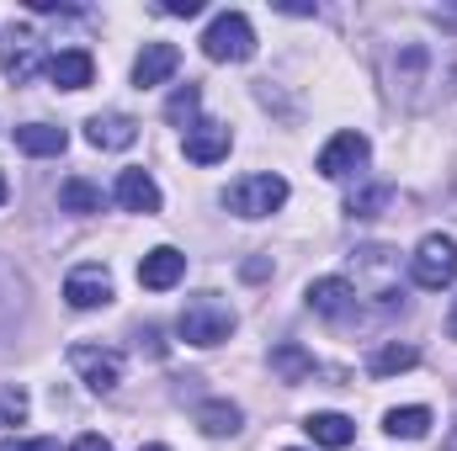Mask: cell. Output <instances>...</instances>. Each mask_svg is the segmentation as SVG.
<instances>
[{"mask_svg":"<svg viewBox=\"0 0 457 451\" xmlns=\"http://www.w3.org/2000/svg\"><path fill=\"white\" fill-rule=\"evenodd\" d=\"M383 430H388L394 441H426V430H431V409H420V404L388 409V414H383Z\"/></svg>","mask_w":457,"mask_h":451,"instance_id":"ac0fdd59","label":"cell"},{"mask_svg":"<svg viewBox=\"0 0 457 451\" xmlns=\"http://www.w3.org/2000/svg\"><path fill=\"white\" fill-rule=\"evenodd\" d=\"M59 208H64V213H102V186L86 181V176H70V181L59 186Z\"/></svg>","mask_w":457,"mask_h":451,"instance_id":"44dd1931","label":"cell"},{"mask_svg":"<svg viewBox=\"0 0 457 451\" xmlns=\"http://www.w3.org/2000/svg\"><path fill=\"white\" fill-rule=\"evenodd\" d=\"M181 276H187V255L170 250V244H160V250H149V255L138 260V287H149V292H165V287H176Z\"/></svg>","mask_w":457,"mask_h":451,"instance_id":"30bf717a","label":"cell"},{"mask_svg":"<svg viewBox=\"0 0 457 451\" xmlns=\"http://www.w3.org/2000/svg\"><path fill=\"white\" fill-rule=\"evenodd\" d=\"M138 451H170V447H138Z\"/></svg>","mask_w":457,"mask_h":451,"instance_id":"d6a6232c","label":"cell"},{"mask_svg":"<svg viewBox=\"0 0 457 451\" xmlns=\"http://www.w3.org/2000/svg\"><path fill=\"white\" fill-rule=\"evenodd\" d=\"M176 330H181L187 345H224V340L234 335V308H228L219 292H197V298L181 303Z\"/></svg>","mask_w":457,"mask_h":451,"instance_id":"6da1fadb","label":"cell"},{"mask_svg":"<svg viewBox=\"0 0 457 451\" xmlns=\"http://www.w3.org/2000/svg\"><path fill=\"white\" fill-rule=\"evenodd\" d=\"M415 361H420V350H415V345H383V350H372L367 372H372V377H394V372H410Z\"/></svg>","mask_w":457,"mask_h":451,"instance_id":"603a6c76","label":"cell"},{"mask_svg":"<svg viewBox=\"0 0 457 451\" xmlns=\"http://www.w3.org/2000/svg\"><path fill=\"white\" fill-rule=\"evenodd\" d=\"M176 70H181V48H176V43H144V53L133 59V86H138V91L165 86Z\"/></svg>","mask_w":457,"mask_h":451,"instance_id":"9c48e42d","label":"cell"},{"mask_svg":"<svg viewBox=\"0 0 457 451\" xmlns=\"http://www.w3.org/2000/svg\"><path fill=\"white\" fill-rule=\"evenodd\" d=\"M197 107H203V91H197V86H181V91L165 102V117H170L176 127H192V122H197Z\"/></svg>","mask_w":457,"mask_h":451,"instance_id":"cb8c5ba5","label":"cell"},{"mask_svg":"<svg viewBox=\"0 0 457 451\" xmlns=\"http://www.w3.org/2000/svg\"><path fill=\"white\" fill-rule=\"evenodd\" d=\"M27 420V393L16 382H0V425H21Z\"/></svg>","mask_w":457,"mask_h":451,"instance_id":"d4e9b609","label":"cell"},{"mask_svg":"<svg viewBox=\"0 0 457 451\" xmlns=\"http://www.w3.org/2000/svg\"><path fill=\"white\" fill-rule=\"evenodd\" d=\"M64 298H70V308H107L112 303V276H107V266H75L70 276H64Z\"/></svg>","mask_w":457,"mask_h":451,"instance_id":"ba28073f","label":"cell"},{"mask_svg":"<svg viewBox=\"0 0 457 451\" xmlns=\"http://www.w3.org/2000/svg\"><path fill=\"white\" fill-rule=\"evenodd\" d=\"M203 53H208L213 64H245V59L255 53V27H250V16H245V11H219V16L208 21V32H203Z\"/></svg>","mask_w":457,"mask_h":451,"instance_id":"7a4b0ae2","label":"cell"},{"mask_svg":"<svg viewBox=\"0 0 457 451\" xmlns=\"http://www.w3.org/2000/svg\"><path fill=\"white\" fill-rule=\"evenodd\" d=\"M410 276H415V287H426V292L453 287L457 282V239L453 234H426V239L415 244V255H410Z\"/></svg>","mask_w":457,"mask_h":451,"instance_id":"3957f363","label":"cell"},{"mask_svg":"<svg viewBox=\"0 0 457 451\" xmlns=\"http://www.w3.org/2000/svg\"><path fill=\"white\" fill-rule=\"evenodd\" d=\"M133 138H138V122L122 117V112H107V117L96 112L86 122V144H91V149H128Z\"/></svg>","mask_w":457,"mask_h":451,"instance_id":"9a60e30c","label":"cell"},{"mask_svg":"<svg viewBox=\"0 0 457 451\" xmlns=\"http://www.w3.org/2000/svg\"><path fill=\"white\" fill-rule=\"evenodd\" d=\"M48 80H54L59 91H86V86L96 80V59H91L86 48H59V53L48 59Z\"/></svg>","mask_w":457,"mask_h":451,"instance_id":"7c38bea8","label":"cell"},{"mask_svg":"<svg viewBox=\"0 0 457 451\" xmlns=\"http://www.w3.org/2000/svg\"><path fill=\"white\" fill-rule=\"evenodd\" d=\"M0 202H5V176H0Z\"/></svg>","mask_w":457,"mask_h":451,"instance_id":"1f68e13d","label":"cell"},{"mask_svg":"<svg viewBox=\"0 0 457 451\" xmlns=\"http://www.w3.org/2000/svg\"><path fill=\"white\" fill-rule=\"evenodd\" d=\"M271 372H277L282 382H303V377H314V356H309L303 345L282 340V345L271 350Z\"/></svg>","mask_w":457,"mask_h":451,"instance_id":"d6986e66","label":"cell"},{"mask_svg":"<svg viewBox=\"0 0 457 451\" xmlns=\"http://www.w3.org/2000/svg\"><path fill=\"white\" fill-rule=\"evenodd\" d=\"M442 451H457V425H453V436H447V447H442Z\"/></svg>","mask_w":457,"mask_h":451,"instance_id":"4dcf8cb0","label":"cell"},{"mask_svg":"<svg viewBox=\"0 0 457 451\" xmlns=\"http://www.w3.org/2000/svg\"><path fill=\"white\" fill-rule=\"evenodd\" d=\"M70 451H112V441H107V436H80Z\"/></svg>","mask_w":457,"mask_h":451,"instance_id":"f1b7e54d","label":"cell"},{"mask_svg":"<svg viewBox=\"0 0 457 451\" xmlns=\"http://www.w3.org/2000/svg\"><path fill=\"white\" fill-rule=\"evenodd\" d=\"M309 308L314 314H325V319H345L351 308H356V287L345 282V276H320V282H309Z\"/></svg>","mask_w":457,"mask_h":451,"instance_id":"4fadbf2b","label":"cell"},{"mask_svg":"<svg viewBox=\"0 0 457 451\" xmlns=\"http://www.w3.org/2000/svg\"><path fill=\"white\" fill-rule=\"evenodd\" d=\"M383 202H388V192L378 186V192H361V197H351V202H345V213H356V218H367V213H372V208H383Z\"/></svg>","mask_w":457,"mask_h":451,"instance_id":"484cf974","label":"cell"},{"mask_svg":"<svg viewBox=\"0 0 457 451\" xmlns=\"http://www.w3.org/2000/svg\"><path fill=\"white\" fill-rule=\"evenodd\" d=\"M367 154H372V144H367V133H336L325 149H320V176L325 181H345V176H356L361 165H367Z\"/></svg>","mask_w":457,"mask_h":451,"instance_id":"52a82bcc","label":"cell"},{"mask_svg":"<svg viewBox=\"0 0 457 451\" xmlns=\"http://www.w3.org/2000/svg\"><path fill=\"white\" fill-rule=\"evenodd\" d=\"M0 451H59V441H48V436H37V441H21V436H5Z\"/></svg>","mask_w":457,"mask_h":451,"instance_id":"4316f807","label":"cell"},{"mask_svg":"<svg viewBox=\"0 0 457 451\" xmlns=\"http://www.w3.org/2000/svg\"><path fill=\"white\" fill-rule=\"evenodd\" d=\"M64 144H70V133L64 127H54V122H21L16 127V149L21 154H64Z\"/></svg>","mask_w":457,"mask_h":451,"instance_id":"2e32d148","label":"cell"},{"mask_svg":"<svg viewBox=\"0 0 457 451\" xmlns=\"http://www.w3.org/2000/svg\"><path fill=\"white\" fill-rule=\"evenodd\" d=\"M228 144H234V133L224 122H192L181 149H187L192 165H219V160H228Z\"/></svg>","mask_w":457,"mask_h":451,"instance_id":"8fae6325","label":"cell"},{"mask_svg":"<svg viewBox=\"0 0 457 451\" xmlns=\"http://www.w3.org/2000/svg\"><path fill=\"white\" fill-rule=\"evenodd\" d=\"M447 335L457 340V298H453V314H447Z\"/></svg>","mask_w":457,"mask_h":451,"instance_id":"f546056e","label":"cell"},{"mask_svg":"<svg viewBox=\"0 0 457 451\" xmlns=\"http://www.w3.org/2000/svg\"><path fill=\"white\" fill-rule=\"evenodd\" d=\"M282 202H287V181L282 176H245V181H234L224 192V208L239 213V218H266Z\"/></svg>","mask_w":457,"mask_h":451,"instance_id":"277c9868","label":"cell"},{"mask_svg":"<svg viewBox=\"0 0 457 451\" xmlns=\"http://www.w3.org/2000/svg\"><path fill=\"white\" fill-rule=\"evenodd\" d=\"M21 308H27V282L0 260V330H5L11 319H21Z\"/></svg>","mask_w":457,"mask_h":451,"instance_id":"7402d4cb","label":"cell"},{"mask_svg":"<svg viewBox=\"0 0 457 451\" xmlns=\"http://www.w3.org/2000/svg\"><path fill=\"white\" fill-rule=\"evenodd\" d=\"M165 16H203V0H165Z\"/></svg>","mask_w":457,"mask_h":451,"instance_id":"83f0119b","label":"cell"},{"mask_svg":"<svg viewBox=\"0 0 457 451\" xmlns=\"http://www.w3.org/2000/svg\"><path fill=\"white\" fill-rule=\"evenodd\" d=\"M70 366L80 372V382L91 393H112L122 382V356L107 350V345H70Z\"/></svg>","mask_w":457,"mask_h":451,"instance_id":"8992f818","label":"cell"},{"mask_svg":"<svg viewBox=\"0 0 457 451\" xmlns=\"http://www.w3.org/2000/svg\"><path fill=\"white\" fill-rule=\"evenodd\" d=\"M303 430L314 436V447H330V451H341V447L356 441V425H351L345 414H330V409H325V414H309Z\"/></svg>","mask_w":457,"mask_h":451,"instance_id":"e0dca14e","label":"cell"},{"mask_svg":"<svg viewBox=\"0 0 457 451\" xmlns=\"http://www.w3.org/2000/svg\"><path fill=\"white\" fill-rule=\"evenodd\" d=\"M197 430H203V436H234V430H239V404H228V398L197 404Z\"/></svg>","mask_w":457,"mask_h":451,"instance_id":"ffe728a7","label":"cell"},{"mask_svg":"<svg viewBox=\"0 0 457 451\" xmlns=\"http://www.w3.org/2000/svg\"><path fill=\"white\" fill-rule=\"evenodd\" d=\"M117 202L128 208V213H160V186H154V176L149 170H122L117 176Z\"/></svg>","mask_w":457,"mask_h":451,"instance_id":"5bb4252c","label":"cell"},{"mask_svg":"<svg viewBox=\"0 0 457 451\" xmlns=\"http://www.w3.org/2000/svg\"><path fill=\"white\" fill-rule=\"evenodd\" d=\"M0 70H5L11 86H27V80L43 70V37H37L32 27H21V21H11V27L0 32Z\"/></svg>","mask_w":457,"mask_h":451,"instance_id":"5b68a950","label":"cell"}]
</instances>
